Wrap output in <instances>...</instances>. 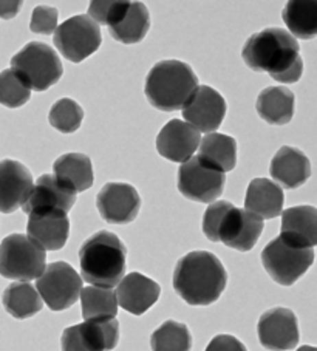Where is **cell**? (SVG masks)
Listing matches in <instances>:
<instances>
[{
    "instance_id": "30",
    "label": "cell",
    "mask_w": 317,
    "mask_h": 351,
    "mask_svg": "<svg viewBox=\"0 0 317 351\" xmlns=\"http://www.w3.org/2000/svg\"><path fill=\"white\" fill-rule=\"evenodd\" d=\"M81 308L85 320L115 319L118 314L117 294L110 288L87 287L81 289Z\"/></svg>"
},
{
    "instance_id": "24",
    "label": "cell",
    "mask_w": 317,
    "mask_h": 351,
    "mask_svg": "<svg viewBox=\"0 0 317 351\" xmlns=\"http://www.w3.org/2000/svg\"><path fill=\"white\" fill-rule=\"evenodd\" d=\"M285 195L282 187L268 178H254L248 186L245 209L260 217L261 220H272L282 215Z\"/></svg>"
},
{
    "instance_id": "3",
    "label": "cell",
    "mask_w": 317,
    "mask_h": 351,
    "mask_svg": "<svg viewBox=\"0 0 317 351\" xmlns=\"http://www.w3.org/2000/svg\"><path fill=\"white\" fill-rule=\"evenodd\" d=\"M263 232L260 217L240 209L229 202H217L206 209L203 217V234L211 241H222L235 251L248 252L257 243Z\"/></svg>"
},
{
    "instance_id": "29",
    "label": "cell",
    "mask_w": 317,
    "mask_h": 351,
    "mask_svg": "<svg viewBox=\"0 0 317 351\" xmlns=\"http://www.w3.org/2000/svg\"><path fill=\"white\" fill-rule=\"evenodd\" d=\"M2 304L8 314L21 320L33 317L44 306L39 293L28 282L11 283L3 291Z\"/></svg>"
},
{
    "instance_id": "34",
    "label": "cell",
    "mask_w": 317,
    "mask_h": 351,
    "mask_svg": "<svg viewBox=\"0 0 317 351\" xmlns=\"http://www.w3.org/2000/svg\"><path fill=\"white\" fill-rule=\"evenodd\" d=\"M59 13L53 7H38L34 8L30 22V29L38 34H51L58 28Z\"/></svg>"
},
{
    "instance_id": "37",
    "label": "cell",
    "mask_w": 317,
    "mask_h": 351,
    "mask_svg": "<svg viewBox=\"0 0 317 351\" xmlns=\"http://www.w3.org/2000/svg\"><path fill=\"white\" fill-rule=\"evenodd\" d=\"M297 351H317V350H316V347H309V345H303V347H301Z\"/></svg>"
},
{
    "instance_id": "22",
    "label": "cell",
    "mask_w": 317,
    "mask_h": 351,
    "mask_svg": "<svg viewBox=\"0 0 317 351\" xmlns=\"http://www.w3.org/2000/svg\"><path fill=\"white\" fill-rule=\"evenodd\" d=\"M27 232L44 251H59L65 246L70 234V220L67 214L53 210L45 214L28 215Z\"/></svg>"
},
{
    "instance_id": "1",
    "label": "cell",
    "mask_w": 317,
    "mask_h": 351,
    "mask_svg": "<svg viewBox=\"0 0 317 351\" xmlns=\"http://www.w3.org/2000/svg\"><path fill=\"white\" fill-rule=\"evenodd\" d=\"M242 58L251 70L270 73L282 84H294L303 73L301 45L283 28L271 27L253 34L243 47Z\"/></svg>"
},
{
    "instance_id": "25",
    "label": "cell",
    "mask_w": 317,
    "mask_h": 351,
    "mask_svg": "<svg viewBox=\"0 0 317 351\" xmlns=\"http://www.w3.org/2000/svg\"><path fill=\"white\" fill-rule=\"evenodd\" d=\"M296 98L286 87H268L261 90L255 108L260 118L271 125H285L294 117Z\"/></svg>"
},
{
    "instance_id": "20",
    "label": "cell",
    "mask_w": 317,
    "mask_h": 351,
    "mask_svg": "<svg viewBox=\"0 0 317 351\" xmlns=\"http://www.w3.org/2000/svg\"><path fill=\"white\" fill-rule=\"evenodd\" d=\"M115 294L118 306L133 316H143L160 299L161 287L141 272H130L118 283Z\"/></svg>"
},
{
    "instance_id": "32",
    "label": "cell",
    "mask_w": 317,
    "mask_h": 351,
    "mask_svg": "<svg viewBox=\"0 0 317 351\" xmlns=\"http://www.w3.org/2000/svg\"><path fill=\"white\" fill-rule=\"evenodd\" d=\"M84 119V110L76 101L70 98L59 99L51 107L48 121L54 129L62 133L76 132Z\"/></svg>"
},
{
    "instance_id": "35",
    "label": "cell",
    "mask_w": 317,
    "mask_h": 351,
    "mask_svg": "<svg viewBox=\"0 0 317 351\" xmlns=\"http://www.w3.org/2000/svg\"><path fill=\"white\" fill-rule=\"evenodd\" d=\"M204 351H248V348L235 336L218 335L212 339Z\"/></svg>"
},
{
    "instance_id": "9",
    "label": "cell",
    "mask_w": 317,
    "mask_h": 351,
    "mask_svg": "<svg viewBox=\"0 0 317 351\" xmlns=\"http://www.w3.org/2000/svg\"><path fill=\"white\" fill-rule=\"evenodd\" d=\"M82 289V278L67 262H53L45 266L42 276L36 282V291L42 302L51 311L69 310L79 299Z\"/></svg>"
},
{
    "instance_id": "36",
    "label": "cell",
    "mask_w": 317,
    "mask_h": 351,
    "mask_svg": "<svg viewBox=\"0 0 317 351\" xmlns=\"http://www.w3.org/2000/svg\"><path fill=\"white\" fill-rule=\"evenodd\" d=\"M22 8V2H19V0H16V2H13V0H0V17L5 21H10L13 19V17L17 16V13H19Z\"/></svg>"
},
{
    "instance_id": "11",
    "label": "cell",
    "mask_w": 317,
    "mask_h": 351,
    "mask_svg": "<svg viewBox=\"0 0 317 351\" xmlns=\"http://www.w3.org/2000/svg\"><path fill=\"white\" fill-rule=\"evenodd\" d=\"M118 342V320L97 319L65 328L60 337V348L62 351H112Z\"/></svg>"
},
{
    "instance_id": "14",
    "label": "cell",
    "mask_w": 317,
    "mask_h": 351,
    "mask_svg": "<svg viewBox=\"0 0 317 351\" xmlns=\"http://www.w3.org/2000/svg\"><path fill=\"white\" fill-rule=\"evenodd\" d=\"M183 110V119L198 132L214 133L226 117V101L209 86H198L187 99Z\"/></svg>"
},
{
    "instance_id": "12",
    "label": "cell",
    "mask_w": 317,
    "mask_h": 351,
    "mask_svg": "<svg viewBox=\"0 0 317 351\" xmlns=\"http://www.w3.org/2000/svg\"><path fill=\"white\" fill-rule=\"evenodd\" d=\"M104 25L108 27L112 38L121 42V44H138L149 33V10L141 2L110 0Z\"/></svg>"
},
{
    "instance_id": "31",
    "label": "cell",
    "mask_w": 317,
    "mask_h": 351,
    "mask_svg": "<svg viewBox=\"0 0 317 351\" xmlns=\"http://www.w3.org/2000/svg\"><path fill=\"white\" fill-rule=\"evenodd\" d=\"M152 351H191L192 335L186 324L166 320L150 336Z\"/></svg>"
},
{
    "instance_id": "18",
    "label": "cell",
    "mask_w": 317,
    "mask_h": 351,
    "mask_svg": "<svg viewBox=\"0 0 317 351\" xmlns=\"http://www.w3.org/2000/svg\"><path fill=\"white\" fill-rule=\"evenodd\" d=\"M201 141L200 132L181 119H170L156 136V150L172 162H186L192 158Z\"/></svg>"
},
{
    "instance_id": "16",
    "label": "cell",
    "mask_w": 317,
    "mask_h": 351,
    "mask_svg": "<svg viewBox=\"0 0 317 351\" xmlns=\"http://www.w3.org/2000/svg\"><path fill=\"white\" fill-rule=\"evenodd\" d=\"M97 210L110 225H129L137 219L141 198L135 187L127 183H107L96 197Z\"/></svg>"
},
{
    "instance_id": "5",
    "label": "cell",
    "mask_w": 317,
    "mask_h": 351,
    "mask_svg": "<svg viewBox=\"0 0 317 351\" xmlns=\"http://www.w3.org/2000/svg\"><path fill=\"white\" fill-rule=\"evenodd\" d=\"M198 77L191 65L181 60H161L145 77L144 93L152 107L161 112L181 110L195 88Z\"/></svg>"
},
{
    "instance_id": "28",
    "label": "cell",
    "mask_w": 317,
    "mask_h": 351,
    "mask_svg": "<svg viewBox=\"0 0 317 351\" xmlns=\"http://www.w3.org/2000/svg\"><path fill=\"white\" fill-rule=\"evenodd\" d=\"M317 2L314 0H291L283 10V22L292 38L309 40L317 33Z\"/></svg>"
},
{
    "instance_id": "8",
    "label": "cell",
    "mask_w": 317,
    "mask_h": 351,
    "mask_svg": "<svg viewBox=\"0 0 317 351\" xmlns=\"http://www.w3.org/2000/svg\"><path fill=\"white\" fill-rule=\"evenodd\" d=\"M314 262V250L296 247L280 237L274 239L261 251V263L274 282L291 287L307 272Z\"/></svg>"
},
{
    "instance_id": "19",
    "label": "cell",
    "mask_w": 317,
    "mask_h": 351,
    "mask_svg": "<svg viewBox=\"0 0 317 351\" xmlns=\"http://www.w3.org/2000/svg\"><path fill=\"white\" fill-rule=\"evenodd\" d=\"M33 189L27 166L14 160L0 161V213L13 214L22 208Z\"/></svg>"
},
{
    "instance_id": "6",
    "label": "cell",
    "mask_w": 317,
    "mask_h": 351,
    "mask_svg": "<svg viewBox=\"0 0 317 351\" xmlns=\"http://www.w3.org/2000/svg\"><path fill=\"white\" fill-rule=\"evenodd\" d=\"M11 70L34 92H45L64 75L58 53L44 42H30L16 53L11 59Z\"/></svg>"
},
{
    "instance_id": "27",
    "label": "cell",
    "mask_w": 317,
    "mask_h": 351,
    "mask_svg": "<svg viewBox=\"0 0 317 351\" xmlns=\"http://www.w3.org/2000/svg\"><path fill=\"white\" fill-rule=\"evenodd\" d=\"M54 177L73 192H84L93 186L91 160L84 154H65L54 161Z\"/></svg>"
},
{
    "instance_id": "10",
    "label": "cell",
    "mask_w": 317,
    "mask_h": 351,
    "mask_svg": "<svg viewBox=\"0 0 317 351\" xmlns=\"http://www.w3.org/2000/svg\"><path fill=\"white\" fill-rule=\"evenodd\" d=\"M53 42L65 59L79 64L99 50L101 27L85 14L73 16L56 28Z\"/></svg>"
},
{
    "instance_id": "2",
    "label": "cell",
    "mask_w": 317,
    "mask_h": 351,
    "mask_svg": "<svg viewBox=\"0 0 317 351\" xmlns=\"http://www.w3.org/2000/svg\"><path fill=\"white\" fill-rule=\"evenodd\" d=\"M228 283V272L215 254L193 251L178 260L174 271V289L192 306L215 304Z\"/></svg>"
},
{
    "instance_id": "17",
    "label": "cell",
    "mask_w": 317,
    "mask_h": 351,
    "mask_svg": "<svg viewBox=\"0 0 317 351\" xmlns=\"http://www.w3.org/2000/svg\"><path fill=\"white\" fill-rule=\"evenodd\" d=\"M76 203V192L64 186L54 175H42L38 178L22 210L27 215L45 214L59 210L69 214Z\"/></svg>"
},
{
    "instance_id": "23",
    "label": "cell",
    "mask_w": 317,
    "mask_h": 351,
    "mask_svg": "<svg viewBox=\"0 0 317 351\" xmlns=\"http://www.w3.org/2000/svg\"><path fill=\"white\" fill-rule=\"evenodd\" d=\"M271 177L283 189H297L311 177V162L302 150L283 146L274 156L270 166Z\"/></svg>"
},
{
    "instance_id": "7",
    "label": "cell",
    "mask_w": 317,
    "mask_h": 351,
    "mask_svg": "<svg viewBox=\"0 0 317 351\" xmlns=\"http://www.w3.org/2000/svg\"><path fill=\"white\" fill-rule=\"evenodd\" d=\"M47 254L28 235L11 234L0 243V276L28 282L39 278L45 269Z\"/></svg>"
},
{
    "instance_id": "33",
    "label": "cell",
    "mask_w": 317,
    "mask_h": 351,
    "mask_svg": "<svg viewBox=\"0 0 317 351\" xmlns=\"http://www.w3.org/2000/svg\"><path fill=\"white\" fill-rule=\"evenodd\" d=\"M32 96L25 84L21 81L13 70L7 69L0 73V104L8 108H19L25 106Z\"/></svg>"
},
{
    "instance_id": "26",
    "label": "cell",
    "mask_w": 317,
    "mask_h": 351,
    "mask_svg": "<svg viewBox=\"0 0 317 351\" xmlns=\"http://www.w3.org/2000/svg\"><path fill=\"white\" fill-rule=\"evenodd\" d=\"M200 152L197 158L220 171L223 173L231 172L237 166V141L223 133H207L200 141Z\"/></svg>"
},
{
    "instance_id": "4",
    "label": "cell",
    "mask_w": 317,
    "mask_h": 351,
    "mask_svg": "<svg viewBox=\"0 0 317 351\" xmlns=\"http://www.w3.org/2000/svg\"><path fill=\"white\" fill-rule=\"evenodd\" d=\"M127 247L117 234L99 231L84 241L79 250L81 278L99 288H113L126 274Z\"/></svg>"
},
{
    "instance_id": "21",
    "label": "cell",
    "mask_w": 317,
    "mask_h": 351,
    "mask_svg": "<svg viewBox=\"0 0 317 351\" xmlns=\"http://www.w3.org/2000/svg\"><path fill=\"white\" fill-rule=\"evenodd\" d=\"M280 239L296 247H313L317 245V210L313 206H294L282 210Z\"/></svg>"
},
{
    "instance_id": "13",
    "label": "cell",
    "mask_w": 317,
    "mask_h": 351,
    "mask_svg": "<svg viewBox=\"0 0 317 351\" xmlns=\"http://www.w3.org/2000/svg\"><path fill=\"white\" fill-rule=\"evenodd\" d=\"M224 184V173L201 162L197 156L183 162L178 169V191L192 202L212 203L222 195Z\"/></svg>"
},
{
    "instance_id": "15",
    "label": "cell",
    "mask_w": 317,
    "mask_h": 351,
    "mask_svg": "<svg viewBox=\"0 0 317 351\" xmlns=\"http://www.w3.org/2000/svg\"><path fill=\"white\" fill-rule=\"evenodd\" d=\"M259 341L261 347L271 351H288L298 343L297 316L288 308H271L259 319Z\"/></svg>"
}]
</instances>
